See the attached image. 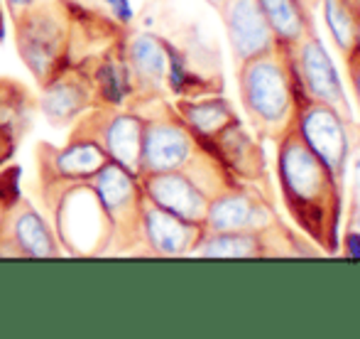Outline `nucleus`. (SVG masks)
<instances>
[{
	"label": "nucleus",
	"instance_id": "nucleus-5",
	"mask_svg": "<svg viewBox=\"0 0 360 339\" xmlns=\"http://www.w3.org/2000/svg\"><path fill=\"white\" fill-rule=\"evenodd\" d=\"M152 111L133 106L145 118L143 128V155H140V175L152 172H172V170H189L196 163L204 145L194 138L184 121L176 116L174 106L165 99H140Z\"/></svg>",
	"mask_w": 360,
	"mask_h": 339
},
{
	"label": "nucleus",
	"instance_id": "nucleus-8",
	"mask_svg": "<svg viewBox=\"0 0 360 339\" xmlns=\"http://www.w3.org/2000/svg\"><path fill=\"white\" fill-rule=\"evenodd\" d=\"M294 128L304 138V143L314 150L319 160L331 170L341 185H346V170L348 158H351V123L343 121L338 111L331 106L319 104V101H309L302 94L297 109V118H294Z\"/></svg>",
	"mask_w": 360,
	"mask_h": 339
},
{
	"label": "nucleus",
	"instance_id": "nucleus-31",
	"mask_svg": "<svg viewBox=\"0 0 360 339\" xmlns=\"http://www.w3.org/2000/svg\"><path fill=\"white\" fill-rule=\"evenodd\" d=\"M302 3H304V5H307V8H309V10H311V8H314V5H319V0H302Z\"/></svg>",
	"mask_w": 360,
	"mask_h": 339
},
{
	"label": "nucleus",
	"instance_id": "nucleus-9",
	"mask_svg": "<svg viewBox=\"0 0 360 339\" xmlns=\"http://www.w3.org/2000/svg\"><path fill=\"white\" fill-rule=\"evenodd\" d=\"M294 72H297V82L302 94L309 101H319V104L331 106L333 111L343 116L346 123L353 125L351 104H348L346 89L338 77L336 64L331 62V54L321 44L316 32L307 35L294 49H289Z\"/></svg>",
	"mask_w": 360,
	"mask_h": 339
},
{
	"label": "nucleus",
	"instance_id": "nucleus-25",
	"mask_svg": "<svg viewBox=\"0 0 360 339\" xmlns=\"http://www.w3.org/2000/svg\"><path fill=\"white\" fill-rule=\"evenodd\" d=\"M343 59H346V72H348V82H351V91H353V96H356V104L360 106V49L356 47Z\"/></svg>",
	"mask_w": 360,
	"mask_h": 339
},
{
	"label": "nucleus",
	"instance_id": "nucleus-35",
	"mask_svg": "<svg viewBox=\"0 0 360 339\" xmlns=\"http://www.w3.org/2000/svg\"><path fill=\"white\" fill-rule=\"evenodd\" d=\"M356 47L360 49V25H358V42H356Z\"/></svg>",
	"mask_w": 360,
	"mask_h": 339
},
{
	"label": "nucleus",
	"instance_id": "nucleus-13",
	"mask_svg": "<svg viewBox=\"0 0 360 339\" xmlns=\"http://www.w3.org/2000/svg\"><path fill=\"white\" fill-rule=\"evenodd\" d=\"M105 163H110V160L103 153V148L81 130H74L69 143L62 148L47 145L39 153V172H42L44 190L91 182Z\"/></svg>",
	"mask_w": 360,
	"mask_h": 339
},
{
	"label": "nucleus",
	"instance_id": "nucleus-28",
	"mask_svg": "<svg viewBox=\"0 0 360 339\" xmlns=\"http://www.w3.org/2000/svg\"><path fill=\"white\" fill-rule=\"evenodd\" d=\"M15 135L10 133V130H5V128H0V163H5V160L13 155V150H15Z\"/></svg>",
	"mask_w": 360,
	"mask_h": 339
},
{
	"label": "nucleus",
	"instance_id": "nucleus-3",
	"mask_svg": "<svg viewBox=\"0 0 360 339\" xmlns=\"http://www.w3.org/2000/svg\"><path fill=\"white\" fill-rule=\"evenodd\" d=\"M15 44L37 84L72 64L74 15L62 0H42L13 20Z\"/></svg>",
	"mask_w": 360,
	"mask_h": 339
},
{
	"label": "nucleus",
	"instance_id": "nucleus-2",
	"mask_svg": "<svg viewBox=\"0 0 360 339\" xmlns=\"http://www.w3.org/2000/svg\"><path fill=\"white\" fill-rule=\"evenodd\" d=\"M238 91L252 130L262 140H277L294 125L302 89L292 57L285 47H275L255 59L238 64Z\"/></svg>",
	"mask_w": 360,
	"mask_h": 339
},
{
	"label": "nucleus",
	"instance_id": "nucleus-14",
	"mask_svg": "<svg viewBox=\"0 0 360 339\" xmlns=\"http://www.w3.org/2000/svg\"><path fill=\"white\" fill-rule=\"evenodd\" d=\"M275 211L265 197L255 195L245 185H231L211 195L206 211V231H265L277 226Z\"/></svg>",
	"mask_w": 360,
	"mask_h": 339
},
{
	"label": "nucleus",
	"instance_id": "nucleus-23",
	"mask_svg": "<svg viewBox=\"0 0 360 339\" xmlns=\"http://www.w3.org/2000/svg\"><path fill=\"white\" fill-rule=\"evenodd\" d=\"M319 5L323 10V23H326L333 44L346 57L348 52L356 49L360 15L348 0H319Z\"/></svg>",
	"mask_w": 360,
	"mask_h": 339
},
{
	"label": "nucleus",
	"instance_id": "nucleus-15",
	"mask_svg": "<svg viewBox=\"0 0 360 339\" xmlns=\"http://www.w3.org/2000/svg\"><path fill=\"white\" fill-rule=\"evenodd\" d=\"M218 13L236 67L280 47L257 0H226L218 5Z\"/></svg>",
	"mask_w": 360,
	"mask_h": 339
},
{
	"label": "nucleus",
	"instance_id": "nucleus-6",
	"mask_svg": "<svg viewBox=\"0 0 360 339\" xmlns=\"http://www.w3.org/2000/svg\"><path fill=\"white\" fill-rule=\"evenodd\" d=\"M145 118L133 106H94L74 123V130L91 135L103 148L110 163L140 177Z\"/></svg>",
	"mask_w": 360,
	"mask_h": 339
},
{
	"label": "nucleus",
	"instance_id": "nucleus-27",
	"mask_svg": "<svg viewBox=\"0 0 360 339\" xmlns=\"http://www.w3.org/2000/svg\"><path fill=\"white\" fill-rule=\"evenodd\" d=\"M3 3H5V10H8L10 20H15L18 15H22L25 10H30L32 5L42 3V0H3Z\"/></svg>",
	"mask_w": 360,
	"mask_h": 339
},
{
	"label": "nucleus",
	"instance_id": "nucleus-1",
	"mask_svg": "<svg viewBox=\"0 0 360 339\" xmlns=\"http://www.w3.org/2000/svg\"><path fill=\"white\" fill-rule=\"evenodd\" d=\"M277 177L287 211L299 229L321 251L338 254L343 185L314 155L294 125L277 140Z\"/></svg>",
	"mask_w": 360,
	"mask_h": 339
},
{
	"label": "nucleus",
	"instance_id": "nucleus-22",
	"mask_svg": "<svg viewBox=\"0 0 360 339\" xmlns=\"http://www.w3.org/2000/svg\"><path fill=\"white\" fill-rule=\"evenodd\" d=\"M270 23L275 39L287 52L294 49L307 35L316 32L309 8L302 0H257Z\"/></svg>",
	"mask_w": 360,
	"mask_h": 339
},
{
	"label": "nucleus",
	"instance_id": "nucleus-26",
	"mask_svg": "<svg viewBox=\"0 0 360 339\" xmlns=\"http://www.w3.org/2000/svg\"><path fill=\"white\" fill-rule=\"evenodd\" d=\"M338 251L348 258H360V231L348 226L346 234H343L341 241H338Z\"/></svg>",
	"mask_w": 360,
	"mask_h": 339
},
{
	"label": "nucleus",
	"instance_id": "nucleus-18",
	"mask_svg": "<svg viewBox=\"0 0 360 339\" xmlns=\"http://www.w3.org/2000/svg\"><path fill=\"white\" fill-rule=\"evenodd\" d=\"M285 244L292 249V236L282 226V221L265 231H204L201 241L196 244L194 254L201 258H267V256H287Z\"/></svg>",
	"mask_w": 360,
	"mask_h": 339
},
{
	"label": "nucleus",
	"instance_id": "nucleus-10",
	"mask_svg": "<svg viewBox=\"0 0 360 339\" xmlns=\"http://www.w3.org/2000/svg\"><path fill=\"white\" fill-rule=\"evenodd\" d=\"M62 254L57 231L42 211L34 209L27 199L8 204L0 226V256L57 258Z\"/></svg>",
	"mask_w": 360,
	"mask_h": 339
},
{
	"label": "nucleus",
	"instance_id": "nucleus-16",
	"mask_svg": "<svg viewBox=\"0 0 360 339\" xmlns=\"http://www.w3.org/2000/svg\"><path fill=\"white\" fill-rule=\"evenodd\" d=\"M120 52L135 84V99H160L167 91V67H169V42L155 32L120 35Z\"/></svg>",
	"mask_w": 360,
	"mask_h": 339
},
{
	"label": "nucleus",
	"instance_id": "nucleus-33",
	"mask_svg": "<svg viewBox=\"0 0 360 339\" xmlns=\"http://www.w3.org/2000/svg\"><path fill=\"white\" fill-rule=\"evenodd\" d=\"M5 37V30H3V13H0V39Z\"/></svg>",
	"mask_w": 360,
	"mask_h": 339
},
{
	"label": "nucleus",
	"instance_id": "nucleus-30",
	"mask_svg": "<svg viewBox=\"0 0 360 339\" xmlns=\"http://www.w3.org/2000/svg\"><path fill=\"white\" fill-rule=\"evenodd\" d=\"M5 199H0V226H3V216H5V209H8V204H3Z\"/></svg>",
	"mask_w": 360,
	"mask_h": 339
},
{
	"label": "nucleus",
	"instance_id": "nucleus-24",
	"mask_svg": "<svg viewBox=\"0 0 360 339\" xmlns=\"http://www.w3.org/2000/svg\"><path fill=\"white\" fill-rule=\"evenodd\" d=\"M74 15L110 25L115 30H130L135 20L133 0H62Z\"/></svg>",
	"mask_w": 360,
	"mask_h": 339
},
{
	"label": "nucleus",
	"instance_id": "nucleus-19",
	"mask_svg": "<svg viewBox=\"0 0 360 339\" xmlns=\"http://www.w3.org/2000/svg\"><path fill=\"white\" fill-rule=\"evenodd\" d=\"M211 153L218 158V163L231 172L233 180L245 182H265V153L262 148L245 133L240 121L228 125L223 133L211 143Z\"/></svg>",
	"mask_w": 360,
	"mask_h": 339
},
{
	"label": "nucleus",
	"instance_id": "nucleus-20",
	"mask_svg": "<svg viewBox=\"0 0 360 339\" xmlns=\"http://www.w3.org/2000/svg\"><path fill=\"white\" fill-rule=\"evenodd\" d=\"M186 128L194 133V138L204 145L211 153V143L218 138V133L236 123L238 116L233 111L231 101L223 99L218 94H204V96H191V99H179L172 104Z\"/></svg>",
	"mask_w": 360,
	"mask_h": 339
},
{
	"label": "nucleus",
	"instance_id": "nucleus-4",
	"mask_svg": "<svg viewBox=\"0 0 360 339\" xmlns=\"http://www.w3.org/2000/svg\"><path fill=\"white\" fill-rule=\"evenodd\" d=\"M44 197L49 199L54 216V231L62 251L72 256H98L113 246L108 216L101 209L89 182L79 185L47 187Z\"/></svg>",
	"mask_w": 360,
	"mask_h": 339
},
{
	"label": "nucleus",
	"instance_id": "nucleus-21",
	"mask_svg": "<svg viewBox=\"0 0 360 339\" xmlns=\"http://www.w3.org/2000/svg\"><path fill=\"white\" fill-rule=\"evenodd\" d=\"M91 84L96 91L98 106H130L135 99V84L130 77V69L120 52V37L110 44L105 52L98 54L96 64L89 69Z\"/></svg>",
	"mask_w": 360,
	"mask_h": 339
},
{
	"label": "nucleus",
	"instance_id": "nucleus-34",
	"mask_svg": "<svg viewBox=\"0 0 360 339\" xmlns=\"http://www.w3.org/2000/svg\"><path fill=\"white\" fill-rule=\"evenodd\" d=\"M209 3H211V5H216V8H218V5H221V3H226V0H209Z\"/></svg>",
	"mask_w": 360,
	"mask_h": 339
},
{
	"label": "nucleus",
	"instance_id": "nucleus-7",
	"mask_svg": "<svg viewBox=\"0 0 360 339\" xmlns=\"http://www.w3.org/2000/svg\"><path fill=\"white\" fill-rule=\"evenodd\" d=\"M89 185L108 216L115 249L138 246V219L145 202L140 177L115 163H105Z\"/></svg>",
	"mask_w": 360,
	"mask_h": 339
},
{
	"label": "nucleus",
	"instance_id": "nucleus-17",
	"mask_svg": "<svg viewBox=\"0 0 360 339\" xmlns=\"http://www.w3.org/2000/svg\"><path fill=\"white\" fill-rule=\"evenodd\" d=\"M204 231L201 224H191L160 209L152 202H143L138 219V246H143L145 254L162 258L191 256Z\"/></svg>",
	"mask_w": 360,
	"mask_h": 339
},
{
	"label": "nucleus",
	"instance_id": "nucleus-32",
	"mask_svg": "<svg viewBox=\"0 0 360 339\" xmlns=\"http://www.w3.org/2000/svg\"><path fill=\"white\" fill-rule=\"evenodd\" d=\"M348 3L353 5V10H356V13L360 15V0H348Z\"/></svg>",
	"mask_w": 360,
	"mask_h": 339
},
{
	"label": "nucleus",
	"instance_id": "nucleus-11",
	"mask_svg": "<svg viewBox=\"0 0 360 339\" xmlns=\"http://www.w3.org/2000/svg\"><path fill=\"white\" fill-rule=\"evenodd\" d=\"M140 187H143L145 199L152 202L155 207H160V209L169 211V214L179 216L184 221L204 226L211 192L189 170L140 175Z\"/></svg>",
	"mask_w": 360,
	"mask_h": 339
},
{
	"label": "nucleus",
	"instance_id": "nucleus-12",
	"mask_svg": "<svg viewBox=\"0 0 360 339\" xmlns=\"http://www.w3.org/2000/svg\"><path fill=\"white\" fill-rule=\"evenodd\" d=\"M39 86H42L39 111L47 118V123L57 125V128L74 125L81 116H86L94 106H98L89 69L84 64H67Z\"/></svg>",
	"mask_w": 360,
	"mask_h": 339
},
{
	"label": "nucleus",
	"instance_id": "nucleus-29",
	"mask_svg": "<svg viewBox=\"0 0 360 339\" xmlns=\"http://www.w3.org/2000/svg\"><path fill=\"white\" fill-rule=\"evenodd\" d=\"M351 229H358L360 231V207H353V211H351Z\"/></svg>",
	"mask_w": 360,
	"mask_h": 339
}]
</instances>
